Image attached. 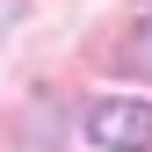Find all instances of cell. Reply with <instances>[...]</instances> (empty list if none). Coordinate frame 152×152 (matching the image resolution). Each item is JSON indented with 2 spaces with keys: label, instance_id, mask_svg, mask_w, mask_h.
Instances as JSON below:
<instances>
[{
  "label": "cell",
  "instance_id": "6da1fadb",
  "mask_svg": "<svg viewBox=\"0 0 152 152\" xmlns=\"http://www.w3.org/2000/svg\"><path fill=\"white\" fill-rule=\"evenodd\" d=\"M87 130L109 152H145L152 145V102H102V109H87Z\"/></svg>",
  "mask_w": 152,
  "mask_h": 152
},
{
  "label": "cell",
  "instance_id": "7a4b0ae2",
  "mask_svg": "<svg viewBox=\"0 0 152 152\" xmlns=\"http://www.w3.org/2000/svg\"><path fill=\"white\" fill-rule=\"evenodd\" d=\"M116 65H123V72H138V80H152V15H145V22L130 29V36H123Z\"/></svg>",
  "mask_w": 152,
  "mask_h": 152
}]
</instances>
